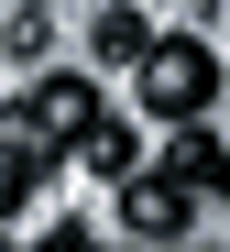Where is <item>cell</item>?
Instances as JSON below:
<instances>
[{"label":"cell","instance_id":"8992f818","mask_svg":"<svg viewBox=\"0 0 230 252\" xmlns=\"http://www.w3.org/2000/svg\"><path fill=\"white\" fill-rule=\"evenodd\" d=\"M77 164H88V176H99V187H121L131 164H154V154H143V132H131V121H99V132L77 143Z\"/></svg>","mask_w":230,"mask_h":252},{"label":"cell","instance_id":"7a4b0ae2","mask_svg":"<svg viewBox=\"0 0 230 252\" xmlns=\"http://www.w3.org/2000/svg\"><path fill=\"white\" fill-rule=\"evenodd\" d=\"M110 197H121V230H131V241H175V230L197 220V187L175 176V164H131Z\"/></svg>","mask_w":230,"mask_h":252},{"label":"cell","instance_id":"5b68a950","mask_svg":"<svg viewBox=\"0 0 230 252\" xmlns=\"http://www.w3.org/2000/svg\"><path fill=\"white\" fill-rule=\"evenodd\" d=\"M164 164H175V176H187L197 197H230V143H208V121H175Z\"/></svg>","mask_w":230,"mask_h":252},{"label":"cell","instance_id":"3957f363","mask_svg":"<svg viewBox=\"0 0 230 252\" xmlns=\"http://www.w3.org/2000/svg\"><path fill=\"white\" fill-rule=\"evenodd\" d=\"M55 132H44V121L33 110H11V121H0V220H22V208H33V187L44 176H55Z\"/></svg>","mask_w":230,"mask_h":252},{"label":"cell","instance_id":"277c9868","mask_svg":"<svg viewBox=\"0 0 230 252\" xmlns=\"http://www.w3.org/2000/svg\"><path fill=\"white\" fill-rule=\"evenodd\" d=\"M33 121H44V132H55L66 154H77V143L99 132L110 110H99V88H88V77H44V88H33Z\"/></svg>","mask_w":230,"mask_h":252},{"label":"cell","instance_id":"ba28073f","mask_svg":"<svg viewBox=\"0 0 230 252\" xmlns=\"http://www.w3.org/2000/svg\"><path fill=\"white\" fill-rule=\"evenodd\" d=\"M44 44H55L44 0H11V22H0V55H11V66H44Z\"/></svg>","mask_w":230,"mask_h":252},{"label":"cell","instance_id":"6da1fadb","mask_svg":"<svg viewBox=\"0 0 230 252\" xmlns=\"http://www.w3.org/2000/svg\"><path fill=\"white\" fill-rule=\"evenodd\" d=\"M219 77H230V66L197 44V33H164V44L143 55V99H154L164 121H197V110L219 99Z\"/></svg>","mask_w":230,"mask_h":252},{"label":"cell","instance_id":"52a82bcc","mask_svg":"<svg viewBox=\"0 0 230 252\" xmlns=\"http://www.w3.org/2000/svg\"><path fill=\"white\" fill-rule=\"evenodd\" d=\"M154 44H164V33L131 11V0H121V11H99V66H131V77H143V55H154Z\"/></svg>","mask_w":230,"mask_h":252}]
</instances>
